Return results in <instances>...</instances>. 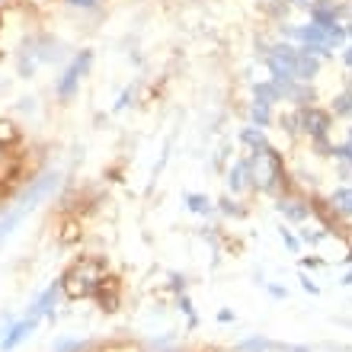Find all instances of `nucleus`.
I'll list each match as a JSON object with an SVG mask.
<instances>
[{
  "mask_svg": "<svg viewBox=\"0 0 352 352\" xmlns=\"http://www.w3.org/2000/svg\"><path fill=\"white\" fill-rule=\"evenodd\" d=\"M250 176H253V189L263 195L292 192L285 157H282V151H278L276 144L269 151H263V154H250Z\"/></svg>",
  "mask_w": 352,
  "mask_h": 352,
  "instance_id": "f257e3e1",
  "label": "nucleus"
},
{
  "mask_svg": "<svg viewBox=\"0 0 352 352\" xmlns=\"http://www.w3.org/2000/svg\"><path fill=\"white\" fill-rule=\"evenodd\" d=\"M106 278H109V276H106L102 260H96V256H84V260H77L74 266L61 276V292H65L71 301L93 298L102 288V282H106Z\"/></svg>",
  "mask_w": 352,
  "mask_h": 352,
  "instance_id": "f03ea898",
  "label": "nucleus"
},
{
  "mask_svg": "<svg viewBox=\"0 0 352 352\" xmlns=\"http://www.w3.org/2000/svg\"><path fill=\"white\" fill-rule=\"evenodd\" d=\"M93 71V48H77V55H71V61L65 65V71L55 77V96L58 102L77 100L84 77Z\"/></svg>",
  "mask_w": 352,
  "mask_h": 352,
  "instance_id": "7ed1b4c3",
  "label": "nucleus"
},
{
  "mask_svg": "<svg viewBox=\"0 0 352 352\" xmlns=\"http://www.w3.org/2000/svg\"><path fill=\"white\" fill-rule=\"evenodd\" d=\"M58 186H61V170H45V173H38L36 179H29V186L19 192V199H16L13 208L26 218V214L36 212L45 199H52V195L58 192Z\"/></svg>",
  "mask_w": 352,
  "mask_h": 352,
  "instance_id": "20e7f679",
  "label": "nucleus"
},
{
  "mask_svg": "<svg viewBox=\"0 0 352 352\" xmlns=\"http://www.w3.org/2000/svg\"><path fill=\"white\" fill-rule=\"evenodd\" d=\"M295 119H298V135H305L307 141H317V138H330L333 131V116L330 109L324 106H305V109H295Z\"/></svg>",
  "mask_w": 352,
  "mask_h": 352,
  "instance_id": "39448f33",
  "label": "nucleus"
},
{
  "mask_svg": "<svg viewBox=\"0 0 352 352\" xmlns=\"http://www.w3.org/2000/svg\"><path fill=\"white\" fill-rule=\"evenodd\" d=\"M38 324H42V320H38V317H29V314L13 317L7 324V330L0 333V352H16L19 346L38 330Z\"/></svg>",
  "mask_w": 352,
  "mask_h": 352,
  "instance_id": "423d86ee",
  "label": "nucleus"
},
{
  "mask_svg": "<svg viewBox=\"0 0 352 352\" xmlns=\"http://www.w3.org/2000/svg\"><path fill=\"white\" fill-rule=\"evenodd\" d=\"M276 212L285 218L288 224H307V218H311V199H305V195H298L295 189L292 192H282L276 195Z\"/></svg>",
  "mask_w": 352,
  "mask_h": 352,
  "instance_id": "0eeeda50",
  "label": "nucleus"
},
{
  "mask_svg": "<svg viewBox=\"0 0 352 352\" xmlns=\"http://www.w3.org/2000/svg\"><path fill=\"white\" fill-rule=\"evenodd\" d=\"M224 183H228V195H237L241 199L243 192L253 189V176H250V157L234 160L231 167L224 170Z\"/></svg>",
  "mask_w": 352,
  "mask_h": 352,
  "instance_id": "6e6552de",
  "label": "nucleus"
},
{
  "mask_svg": "<svg viewBox=\"0 0 352 352\" xmlns=\"http://www.w3.org/2000/svg\"><path fill=\"white\" fill-rule=\"evenodd\" d=\"M282 93V102H292L295 109H305V106H314L317 102V90L314 84H301V80H282L276 84Z\"/></svg>",
  "mask_w": 352,
  "mask_h": 352,
  "instance_id": "1a4fd4ad",
  "label": "nucleus"
},
{
  "mask_svg": "<svg viewBox=\"0 0 352 352\" xmlns=\"http://www.w3.org/2000/svg\"><path fill=\"white\" fill-rule=\"evenodd\" d=\"M58 295H61V278H55V282H52V285H48L45 292H42V295H38L36 301L29 305L26 314H29V317H38V320H42V317H48V320H55Z\"/></svg>",
  "mask_w": 352,
  "mask_h": 352,
  "instance_id": "9d476101",
  "label": "nucleus"
},
{
  "mask_svg": "<svg viewBox=\"0 0 352 352\" xmlns=\"http://www.w3.org/2000/svg\"><path fill=\"white\" fill-rule=\"evenodd\" d=\"M324 202H327V208H330L336 218L352 221V186H336V189L327 195Z\"/></svg>",
  "mask_w": 352,
  "mask_h": 352,
  "instance_id": "9b49d317",
  "label": "nucleus"
},
{
  "mask_svg": "<svg viewBox=\"0 0 352 352\" xmlns=\"http://www.w3.org/2000/svg\"><path fill=\"white\" fill-rule=\"evenodd\" d=\"M237 141H241L243 148H247V154H263V151L272 148L269 135L263 129H256V125H243V129L237 131Z\"/></svg>",
  "mask_w": 352,
  "mask_h": 352,
  "instance_id": "f8f14e48",
  "label": "nucleus"
},
{
  "mask_svg": "<svg viewBox=\"0 0 352 352\" xmlns=\"http://www.w3.org/2000/svg\"><path fill=\"white\" fill-rule=\"evenodd\" d=\"M320 71H324V61L314 55H307V52H301L298 48V65H295V80H301V84H314L317 77H320Z\"/></svg>",
  "mask_w": 352,
  "mask_h": 352,
  "instance_id": "ddd939ff",
  "label": "nucleus"
},
{
  "mask_svg": "<svg viewBox=\"0 0 352 352\" xmlns=\"http://www.w3.org/2000/svg\"><path fill=\"white\" fill-rule=\"evenodd\" d=\"M32 42V52H36L38 65H52V61H58L61 58V42L52 36H32L29 38Z\"/></svg>",
  "mask_w": 352,
  "mask_h": 352,
  "instance_id": "4468645a",
  "label": "nucleus"
},
{
  "mask_svg": "<svg viewBox=\"0 0 352 352\" xmlns=\"http://www.w3.org/2000/svg\"><path fill=\"white\" fill-rule=\"evenodd\" d=\"M250 102L276 109L278 102H282V93H278V87L272 84V80H256V84H253V100Z\"/></svg>",
  "mask_w": 352,
  "mask_h": 352,
  "instance_id": "2eb2a0df",
  "label": "nucleus"
},
{
  "mask_svg": "<svg viewBox=\"0 0 352 352\" xmlns=\"http://www.w3.org/2000/svg\"><path fill=\"white\" fill-rule=\"evenodd\" d=\"M183 202H186V208L192 214H199V218H212L214 214V202L205 192H186Z\"/></svg>",
  "mask_w": 352,
  "mask_h": 352,
  "instance_id": "dca6fc26",
  "label": "nucleus"
},
{
  "mask_svg": "<svg viewBox=\"0 0 352 352\" xmlns=\"http://www.w3.org/2000/svg\"><path fill=\"white\" fill-rule=\"evenodd\" d=\"M214 212H221L224 218L241 221V218H247V205H241V199H237V195H228V192H224L221 199L214 202Z\"/></svg>",
  "mask_w": 352,
  "mask_h": 352,
  "instance_id": "f3484780",
  "label": "nucleus"
},
{
  "mask_svg": "<svg viewBox=\"0 0 352 352\" xmlns=\"http://www.w3.org/2000/svg\"><path fill=\"white\" fill-rule=\"evenodd\" d=\"M234 352H278V340H269V336H247L234 346Z\"/></svg>",
  "mask_w": 352,
  "mask_h": 352,
  "instance_id": "a211bd4d",
  "label": "nucleus"
},
{
  "mask_svg": "<svg viewBox=\"0 0 352 352\" xmlns=\"http://www.w3.org/2000/svg\"><path fill=\"white\" fill-rule=\"evenodd\" d=\"M247 125H256V129H272L276 125V109H269V106H256V102H250V122Z\"/></svg>",
  "mask_w": 352,
  "mask_h": 352,
  "instance_id": "6ab92c4d",
  "label": "nucleus"
},
{
  "mask_svg": "<svg viewBox=\"0 0 352 352\" xmlns=\"http://www.w3.org/2000/svg\"><path fill=\"white\" fill-rule=\"evenodd\" d=\"M19 224H23V214H19L16 208H7V212L0 214V247L13 237V231H16Z\"/></svg>",
  "mask_w": 352,
  "mask_h": 352,
  "instance_id": "aec40b11",
  "label": "nucleus"
},
{
  "mask_svg": "<svg viewBox=\"0 0 352 352\" xmlns=\"http://www.w3.org/2000/svg\"><path fill=\"white\" fill-rule=\"evenodd\" d=\"M93 340H77V336H58L52 343V352H90Z\"/></svg>",
  "mask_w": 352,
  "mask_h": 352,
  "instance_id": "412c9836",
  "label": "nucleus"
},
{
  "mask_svg": "<svg viewBox=\"0 0 352 352\" xmlns=\"http://www.w3.org/2000/svg\"><path fill=\"white\" fill-rule=\"evenodd\" d=\"M93 298L100 301L102 311H116V307H119V292H116V282H112V278H106V282H102V288Z\"/></svg>",
  "mask_w": 352,
  "mask_h": 352,
  "instance_id": "4be33fe9",
  "label": "nucleus"
},
{
  "mask_svg": "<svg viewBox=\"0 0 352 352\" xmlns=\"http://www.w3.org/2000/svg\"><path fill=\"white\" fill-rule=\"evenodd\" d=\"M333 119H349L352 116V87H346L340 96H333V109H330Z\"/></svg>",
  "mask_w": 352,
  "mask_h": 352,
  "instance_id": "5701e85b",
  "label": "nucleus"
},
{
  "mask_svg": "<svg viewBox=\"0 0 352 352\" xmlns=\"http://www.w3.org/2000/svg\"><path fill=\"white\" fill-rule=\"evenodd\" d=\"M176 307L183 311V317H186V330H195L199 327V314H195V307H192V298L186 295H176Z\"/></svg>",
  "mask_w": 352,
  "mask_h": 352,
  "instance_id": "b1692460",
  "label": "nucleus"
},
{
  "mask_svg": "<svg viewBox=\"0 0 352 352\" xmlns=\"http://www.w3.org/2000/svg\"><path fill=\"white\" fill-rule=\"evenodd\" d=\"M324 237H330V231H324V228H320V231L307 228V224H301V228H298V241H301V247H305V243H307V247H317Z\"/></svg>",
  "mask_w": 352,
  "mask_h": 352,
  "instance_id": "393cba45",
  "label": "nucleus"
},
{
  "mask_svg": "<svg viewBox=\"0 0 352 352\" xmlns=\"http://www.w3.org/2000/svg\"><path fill=\"white\" fill-rule=\"evenodd\" d=\"M135 93H138V84H129L125 90L119 93V100H116V106H112V112H122L125 106H131L135 102Z\"/></svg>",
  "mask_w": 352,
  "mask_h": 352,
  "instance_id": "a878e982",
  "label": "nucleus"
},
{
  "mask_svg": "<svg viewBox=\"0 0 352 352\" xmlns=\"http://www.w3.org/2000/svg\"><path fill=\"white\" fill-rule=\"evenodd\" d=\"M278 237L288 253H301V241H298V234H292V228H278Z\"/></svg>",
  "mask_w": 352,
  "mask_h": 352,
  "instance_id": "bb28decb",
  "label": "nucleus"
},
{
  "mask_svg": "<svg viewBox=\"0 0 352 352\" xmlns=\"http://www.w3.org/2000/svg\"><path fill=\"white\" fill-rule=\"evenodd\" d=\"M311 148H314L317 157H333V141H330V138H317V141H311Z\"/></svg>",
  "mask_w": 352,
  "mask_h": 352,
  "instance_id": "cd10ccee",
  "label": "nucleus"
},
{
  "mask_svg": "<svg viewBox=\"0 0 352 352\" xmlns=\"http://www.w3.org/2000/svg\"><path fill=\"white\" fill-rule=\"evenodd\" d=\"M170 292H173V295H183L186 292V276L183 272H170Z\"/></svg>",
  "mask_w": 352,
  "mask_h": 352,
  "instance_id": "c85d7f7f",
  "label": "nucleus"
},
{
  "mask_svg": "<svg viewBox=\"0 0 352 352\" xmlns=\"http://www.w3.org/2000/svg\"><path fill=\"white\" fill-rule=\"evenodd\" d=\"M298 278H301V288H305L307 295H320V285H317V282H314L311 276H307V272H301Z\"/></svg>",
  "mask_w": 352,
  "mask_h": 352,
  "instance_id": "c756f323",
  "label": "nucleus"
},
{
  "mask_svg": "<svg viewBox=\"0 0 352 352\" xmlns=\"http://www.w3.org/2000/svg\"><path fill=\"white\" fill-rule=\"evenodd\" d=\"M65 3L77 10H100V0H65Z\"/></svg>",
  "mask_w": 352,
  "mask_h": 352,
  "instance_id": "7c9ffc66",
  "label": "nucleus"
},
{
  "mask_svg": "<svg viewBox=\"0 0 352 352\" xmlns=\"http://www.w3.org/2000/svg\"><path fill=\"white\" fill-rule=\"evenodd\" d=\"M266 292H269V298H276V301H285V298H288V288L285 285H266Z\"/></svg>",
  "mask_w": 352,
  "mask_h": 352,
  "instance_id": "2f4dec72",
  "label": "nucleus"
},
{
  "mask_svg": "<svg viewBox=\"0 0 352 352\" xmlns=\"http://www.w3.org/2000/svg\"><path fill=\"white\" fill-rule=\"evenodd\" d=\"M340 61H343V67L352 74V42H346V48L340 52Z\"/></svg>",
  "mask_w": 352,
  "mask_h": 352,
  "instance_id": "473e14b6",
  "label": "nucleus"
},
{
  "mask_svg": "<svg viewBox=\"0 0 352 352\" xmlns=\"http://www.w3.org/2000/svg\"><path fill=\"white\" fill-rule=\"evenodd\" d=\"M278 352H314L311 346H298V343H278Z\"/></svg>",
  "mask_w": 352,
  "mask_h": 352,
  "instance_id": "72a5a7b5",
  "label": "nucleus"
},
{
  "mask_svg": "<svg viewBox=\"0 0 352 352\" xmlns=\"http://www.w3.org/2000/svg\"><path fill=\"white\" fill-rule=\"evenodd\" d=\"M317 266H324V260H320V256H305V260H301V269H317Z\"/></svg>",
  "mask_w": 352,
  "mask_h": 352,
  "instance_id": "f704fd0d",
  "label": "nucleus"
},
{
  "mask_svg": "<svg viewBox=\"0 0 352 352\" xmlns=\"http://www.w3.org/2000/svg\"><path fill=\"white\" fill-rule=\"evenodd\" d=\"M234 320H237V317H234V311H228V307H221V311H218V324H234Z\"/></svg>",
  "mask_w": 352,
  "mask_h": 352,
  "instance_id": "c9c22d12",
  "label": "nucleus"
},
{
  "mask_svg": "<svg viewBox=\"0 0 352 352\" xmlns=\"http://www.w3.org/2000/svg\"><path fill=\"white\" fill-rule=\"evenodd\" d=\"M288 7H295V10H311L314 7V0H285Z\"/></svg>",
  "mask_w": 352,
  "mask_h": 352,
  "instance_id": "e433bc0d",
  "label": "nucleus"
},
{
  "mask_svg": "<svg viewBox=\"0 0 352 352\" xmlns=\"http://www.w3.org/2000/svg\"><path fill=\"white\" fill-rule=\"evenodd\" d=\"M36 109V96H23V102H19V112H32Z\"/></svg>",
  "mask_w": 352,
  "mask_h": 352,
  "instance_id": "4c0bfd02",
  "label": "nucleus"
},
{
  "mask_svg": "<svg viewBox=\"0 0 352 352\" xmlns=\"http://www.w3.org/2000/svg\"><path fill=\"white\" fill-rule=\"evenodd\" d=\"M340 285H352V269H349V272H346L343 278H340Z\"/></svg>",
  "mask_w": 352,
  "mask_h": 352,
  "instance_id": "58836bf2",
  "label": "nucleus"
},
{
  "mask_svg": "<svg viewBox=\"0 0 352 352\" xmlns=\"http://www.w3.org/2000/svg\"><path fill=\"white\" fill-rule=\"evenodd\" d=\"M343 144H349V148H352V125L346 129V141H343Z\"/></svg>",
  "mask_w": 352,
  "mask_h": 352,
  "instance_id": "ea45409f",
  "label": "nucleus"
},
{
  "mask_svg": "<svg viewBox=\"0 0 352 352\" xmlns=\"http://www.w3.org/2000/svg\"><path fill=\"white\" fill-rule=\"evenodd\" d=\"M343 29H346V38H349V42H352V19H349V23H346Z\"/></svg>",
  "mask_w": 352,
  "mask_h": 352,
  "instance_id": "a19ab883",
  "label": "nucleus"
},
{
  "mask_svg": "<svg viewBox=\"0 0 352 352\" xmlns=\"http://www.w3.org/2000/svg\"><path fill=\"white\" fill-rule=\"evenodd\" d=\"M3 3H7V0H0V7H3Z\"/></svg>",
  "mask_w": 352,
  "mask_h": 352,
  "instance_id": "79ce46f5",
  "label": "nucleus"
}]
</instances>
